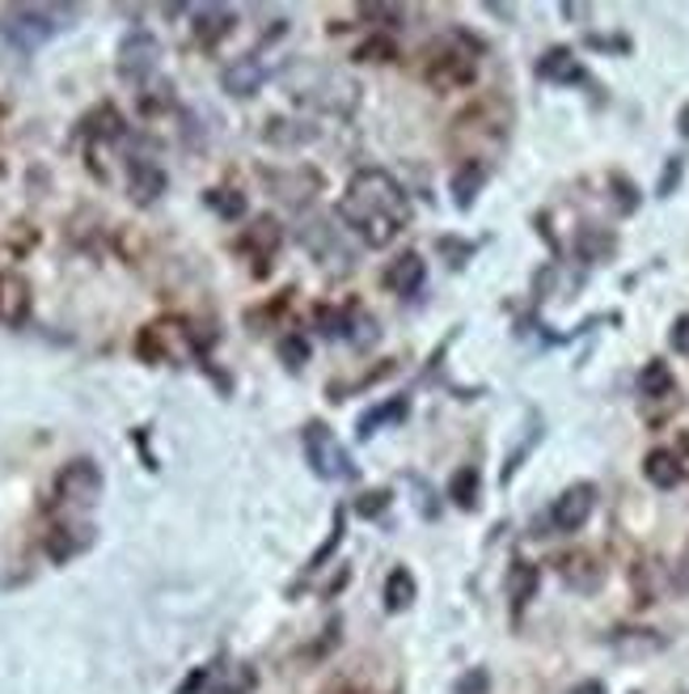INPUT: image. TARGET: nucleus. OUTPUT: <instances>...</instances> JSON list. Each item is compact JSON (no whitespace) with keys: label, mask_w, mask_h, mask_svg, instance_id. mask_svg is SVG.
<instances>
[{"label":"nucleus","mask_w":689,"mask_h":694,"mask_svg":"<svg viewBox=\"0 0 689 694\" xmlns=\"http://www.w3.org/2000/svg\"><path fill=\"white\" fill-rule=\"evenodd\" d=\"M403 415H406V403H394V407L373 411V415H364V419H359V436H373V428H377L380 419H403Z\"/></svg>","instance_id":"obj_32"},{"label":"nucleus","mask_w":689,"mask_h":694,"mask_svg":"<svg viewBox=\"0 0 689 694\" xmlns=\"http://www.w3.org/2000/svg\"><path fill=\"white\" fill-rule=\"evenodd\" d=\"M280 356H284L288 369H301V364L310 360V343H305L301 335H288L284 343H280Z\"/></svg>","instance_id":"obj_30"},{"label":"nucleus","mask_w":689,"mask_h":694,"mask_svg":"<svg viewBox=\"0 0 689 694\" xmlns=\"http://www.w3.org/2000/svg\"><path fill=\"white\" fill-rule=\"evenodd\" d=\"M449 496H452V504H461V508H478V496H482V475H478V466H461V470L452 475Z\"/></svg>","instance_id":"obj_26"},{"label":"nucleus","mask_w":689,"mask_h":694,"mask_svg":"<svg viewBox=\"0 0 689 694\" xmlns=\"http://www.w3.org/2000/svg\"><path fill=\"white\" fill-rule=\"evenodd\" d=\"M385 284L394 288L398 297H415L419 288L428 284V263H424V255H419V250L398 255L394 263L385 267Z\"/></svg>","instance_id":"obj_13"},{"label":"nucleus","mask_w":689,"mask_h":694,"mask_svg":"<svg viewBox=\"0 0 689 694\" xmlns=\"http://www.w3.org/2000/svg\"><path fill=\"white\" fill-rule=\"evenodd\" d=\"M558 572H563V580H567L571 589H580V593H588V589L601 584V568H596L593 555H584V551L567 555V559L558 563Z\"/></svg>","instance_id":"obj_19"},{"label":"nucleus","mask_w":689,"mask_h":694,"mask_svg":"<svg viewBox=\"0 0 689 694\" xmlns=\"http://www.w3.org/2000/svg\"><path fill=\"white\" fill-rule=\"evenodd\" d=\"M482 686H487V677H482V673H474V677H470V682L461 686V694H478Z\"/></svg>","instance_id":"obj_37"},{"label":"nucleus","mask_w":689,"mask_h":694,"mask_svg":"<svg viewBox=\"0 0 689 694\" xmlns=\"http://www.w3.org/2000/svg\"><path fill=\"white\" fill-rule=\"evenodd\" d=\"M643 475H647V483H656V487H677L681 483V457L668 454V449H651L647 454V462H643Z\"/></svg>","instance_id":"obj_21"},{"label":"nucleus","mask_w":689,"mask_h":694,"mask_svg":"<svg viewBox=\"0 0 689 694\" xmlns=\"http://www.w3.org/2000/svg\"><path fill=\"white\" fill-rule=\"evenodd\" d=\"M301 241L313 250V259H322V267L331 263L334 271H347V267H352V255L338 246V229H331L326 220H310V225L301 229Z\"/></svg>","instance_id":"obj_11"},{"label":"nucleus","mask_w":689,"mask_h":694,"mask_svg":"<svg viewBox=\"0 0 689 694\" xmlns=\"http://www.w3.org/2000/svg\"><path fill=\"white\" fill-rule=\"evenodd\" d=\"M356 55H394V48H389V43H364Z\"/></svg>","instance_id":"obj_36"},{"label":"nucleus","mask_w":689,"mask_h":694,"mask_svg":"<svg viewBox=\"0 0 689 694\" xmlns=\"http://www.w3.org/2000/svg\"><path fill=\"white\" fill-rule=\"evenodd\" d=\"M267 144H280V148H292V144H310L317 132H313L310 123H296V120H271L267 123Z\"/></svg>","instance_id":"obj_24"},{"label":"nucleus","mask_w":689,"mask_h":694,"mask_svg":"<svg viewBox=\"0 0 689 694\" xmlns=\"http://www.w3.org/2000/svg\"><path fill=\"white\" fill-rule=\"evenodd\" d=\"M571 694H605V686H601V682H580Z\"/></svg>","instance_id":"obj_38"},{"label":"nucleus","mask_w":689,"mask_h":694,"mask_svg":"<svg viewBox=\"0 0 689 694\" xmlns=\"http://www.w3.org/2000/svg\"><path fill=\"white\" fill-rule=\"evenodd\" d=\"M326 694H356V686H352V682H334Z\"/></svg>","instance_id":"obj_39"},{"label":"nucleus","mask_w":689,"mask_h":694,"mask_svg":"<svg viewBox=\"0 0 689 694\" xmlns=\"http://www.w3.org/2000/svg\"><path fill=\"white\" fill-rule=\"evenodd\" d=\"M681 132H686V136H689V106H686V111H681Z\"/></svg>","instance_id":"obj_40"},{"label":"nucleus","mask_w":689,"mask_h":694,"mask_svg":"<svg viewBox=\"0 0 689 694\" xmlns=\"http://www.w3.org/2000/svg\"><path fill=\"white\" fill-rule=\"evenodd\" d=\"M161 60V43L153 30H127L119 43V76L127 81H148Z\"/></svg>","instance_id":"obj_7"},{"label":"nucleus","mask_w":689,"mask_h":694,"mask_svg":"<svg viewBox=\"0 0 689 694\" xmlns=\"http://www.w3.org/2000/svg\"><path fill=\"white\" fill-rule=\"evenodd\" d=\"M30 318V284L18 271H0V322L4 327H22Z\"/></svg>","instance_id":"obj_15"},{"label":"nucleus","mask_w":689,"mask_h":694,"mask_svg":"<svg viewBox=\"0 0 689 694\" xmlns=\"http://www.w3.org/2000/svg\"><path fill=\"white\" fill-rule=\"evenodd\" d=\"M280 241H284V229H280V220L275 216H259L246 234H241V250L250 255V259H259L267 267V259L280 250Z\"/></svg>","instance_id":"obj_17"},{"label":"nucleus","mask_w":689,"mask_h":694,"mask_svg":"<svg viewBox=\"0 0 689 694\" xmlns=\"http://www.w3.org/2000/svg\"><path fill=\"white\" fill-rule=\"evenodd\" d=\"M482 187H487V166L482 162H461V169L452 174V199H457V208H470Z\"/></svg>","instance_id":"obj_20"},{"label":"nucleus","mask_w":689,"mask_h":694,"mask_svg":"<svg viewBox=\"0 0 689 694\" xmlns=\"http://www.w3.org/2000/svg\"><path fill=\"white\" fill-rule=\"evenodd\" d=\"M76 18H81L76 4H13L0 18V34L18 51H34L43 48L55 30H64Z\"/></svg>","instance_id":"obj_3"},{"label":"nucleus","mask_w":689,"mask_h":694,"mask_svg":"<svg viewBox=\"0 0 689 694\" xmlns=\"http://www.w3.org/2000/svg\"><path fill=\"white\" fill-rule=\"evenodd\" d=\"M537 76L542 81H580L584 76V69H580V60H575V51H567V48H550L542 60H537Z\"/></svg>","instance_id":"obj_18"},{"label":"nucleus","mask_w":689,"mask_h":694,"mask_svg":"<svg viewBox=\"0 0 689 694\" xmlns=\"http://www.w3.org/2000/svg\"><path fill=\"white\" fill-rule=\"evenodd\" d=\"M385 504H389V491H368V496H359L356 500V512L359 517H380Z\"/></svg>","instance_id":"obj_34"},{"label":"nucleus","mask_w":689,"mask_h":694,"mask_svg":"<svg viewBox=\"0 0 689 694\" xmlns=\"http://www.w3.org/2000/svg\"><path fill=\"white\" fill-rule=\"evenodd\" d=\"M94 547V526H81V521H60V526H51L48 542H43V551H48L51 563H69L76 559L81 551H90Z\"/></svg>","instance_id":"obj_10"},{"label":"nucleus","mask_w":689,"mask_h":694,"mask_svg":"<svg viewBox=\"0 0 689 694\" xmlns=\"http://www.w3.org/2000/svg\"><path fill=\"white\" fill-rule=\"evenodd\" d=\"M474 72H478L474 51H461V39H452V43H445V48L431 55L424 76H428L436 90H461V85L474 81Z\"/></svg>","instance_id":"obj_6"},{"label":"nucleus","mask_w":689,"mask_h":694,"mask_svg":"<svg viewBox=\"0 0 689 694\" xmlns=\"http://www.w3.org/2000/svg\"><path fill=\"white\" fill-rule=\"evenodd\" d=\"M668 343H672V352H677V356H689V313H681V318L672 322Z\"/></svg>","instance_id":"obj_33"},{"label":"nucleus","mask_w":689,"mask_h":694,"mask_svg":"<svg viewBox=\"0 0 689 694\" xmlns=\"http://www.w3.org/2000/svg\"><path fill=\"white\" fill-rule=\"evenodd\" d=\"M338 542H343V508H334V529H331V542H326V547H322V551L313 555V559H310V568H305V572H317V568H322V563H326V559H331V555H334V547H338Z\"/></svg>","instance_id":"obj_31"},{"label":"nucleus","mask_w":689,"mask_h":694,"mask_svg":"<svg viewBox=\"0 0 689 694\" xmlns=\"http://www.w3.org/2000/svg\"><path fill=\"white\" fill-rule=\"evenodd\" d=\"M681 169H686V162H681V157H672V162H668L665 178H660V195H672V187L681 183Z\"/></svg>","instance_id":"obj_35"},{"label":"nucleus","mask_w":689,"mask_h":694,"mask_svg":"<svg viewBox=\"0 0 689 694\" xmlns=\"http://www.w3.org/2000/svg\"><path fill=\"white\" fill-rule=\"evenodd\" d=\"M262 81H267V69H262L259 55H238V60H229L225 72H220L225 94L233 97H254L262 90Z\"/></svg>","instance_id":"obj_12"},{"label":"nucleus","mask_w":689,"mask_h":694,"mask_svg":"<svg viewBox=\"0 0 689 694\" xmlns=\"http://www.w3.org/2000/svg\"><path fill=\"white\" fill-rule=\"evenodd\" d=\"M123 132H127V123L115 106H97L94 115L85 120V136L90 141H123Z\"/></svg>","instance_id":"obj_23"},{"label":"nucleus","mask_w":689,"mask_h":694,"mask_svg":"<svg viewBox=\"0 0 689 694\" xmlns=\"http://www.w3.org/2000/svg\"><path fill=\"white\" fill-rule=\"evenodd\" d=\"M267 187L271 195H280L284 204H310L313 195L322 191V178L313 174V169H292V174H267Z\"/></svg>","instance_id":"obj_16"},{"label":"nucleus","mask_w":689,"mask_h":694,"mask_svg":"<svg viewBox=\"0 0 689 694\" xmlns=\"http://www.w3.org/2000/svg\"><path fill=\"white\" fill-rule=\"evenodd\" d=\"M280 76H284L288 97H296L317 115H352L359 106V81L352 72L317 64V60H296Z\"/></svg>","instance_id":"obj_2"},{"label":"nucleus","mask_w":689,"mask_h":694,"mask_svg":"<svg viewBox=\"0 0 689 694\" xmlns=\"http://www.w3.org/2000/svg\"><path fill=\"white\" fill-rule=\"evenodd\" d=\"M238 22V13L229 9V4H199V9H190V30H195V39L203 43V48H212L220 43L229 30Z\"/></svg>","instance_id":"obj_14"},{"label":"nucleus","mask_w":689,"mask_h":694,"mask_svg":"<svg viewBox=\"0 0 689 694\" xmlns=\"http://www.w3.org/2000/svg\"><path fill=\"white\" fill-rule=\"evenodd\" d=\"M593 508H596L593 483H571L567 491L554 500V508H550V526L558 529V534H575V529H584V521L593 517Z\"/></svg>","instance_id":"obj_8"},{"label":"nucleus","mask_w":689,"mask_h":694,"mask_svg":"<svg viewBox=\"0 0 689 694\" xmlns=\"http://www.w3.org/2000/svg\"><path fill=\"white\" fill-rule=\"evenodd\" d=\"M102 470H97L94 457H72L69 466L55 475V504H69V508H90L102 500Z\"/></svg>","instance_id":"obj_5"},{"label":"nucleus","mask_w":689,"mask_h":694,"mask_svg":"<svg viewBox=\"0 0 689 694\" xmlns=\"http://www.w3.org/2000/svg\"><path fill=\"white\" fill-rule=\"evenodd\" d=\"M305 457H310L313 475L317 479H356V466H352V454L338 445V436H334L326 424H305Z\"/></svg>","instance_id":"obj_4"},{"label":"nucleus","mask_w":689,"mask_h":694,"mask_svg":"<svg viewBox=\"0 0 689 694\" xmlns=\"http://www.w3.org/2000/svg\"><path fill=\"white\" fill-rule=\"evenodd\" d=\"M208 204H212L220 216H229V220H238L246 213V199L238 191H208Z\"/></svg>","instance_id":"obj_29"},{"label":"nucleus","mask_w":689,"mask_h":694,"mask_svg":"<svg viewBox=\"0 0 689 694\" xmlns=\"http://www.w3.org/2000/svg\"><path fill=\"white\" fill-rule=\"evenodd\" d=\"M575 250H580V259H584V263H605V259L618 250V238H614V234H605V229L584 225V229H580V238H575Z\"/></svg>","instance_id":"obj_22"},{"label":"nucleus","mask_w":689,"mask_h":694,"mask_svg":"<svg viewBox=\"0 0 689 694\" xmlns=\"http://www.w3.org/2000/svg\"><path fill=\"white\" fill-rule=\"evenodd\" d=\"M639 394L643 398H665V394H672V373H668L665 360H647V364H643Z\"/></svg>","instance_id":"obj_25"},{"label":"nucleus","mask_w":689,"mask_h":694,"mask_svg":"<svg viewBox=\"0 0 689 694\" xmlns=\"http://www.w3.org/2000/svg\"><path fill=\"white\" fill-rule=\"evenodd\" d=\"M415 593H419V589H415V576L406 572V568H394L389 580H385V605H389V610H406V605L415 601Z\"/></svg>","instance_id":"obj_28"},{"label":"nucleus","mask_w":689,"mask_h":694,"mask_svg":"<svg viewBox=\"0 0 689 694\" xmlns=\"http://www.w3.org/2000/svg\"><path fill=\"white\" fill-rule=\"evenodd\" d=\"M533 589H537V568L533 563H512V572H508V601L521 610L524 601L533 598Z\"/></svg>","instance_id":"obj_27"},{"label":"nucleus","mask_w":689,"mask_h":694,"mask_svg":"<svg viewBox=\"0 0 689 694\" xmlns=\"http://www.w3.org/2000/svg\"><path fill=\"white\" fill-rule=\"evenodd\" d=\"M338 216L347 220V229H352L364 246L380 250V246H389V241L410 225L415 208H410L406 191L385 169H359L356 178L347 183V195H343V204H338Z\"/></svg>","instance_id":"obj_1"},{"label":"nucleus","mask_w":689,"mask_h":694,"mask_svg":"<svg viewBox=\"0 0 689 694\" xmlns=\"http://www.w3.org/2000/svg\"><path fill=\"white\" fill-rule=\"evenodd\" d=\"M166 169L157 166V162H148V157H132L127 162V195H132V204H157L161 195H166Z\"/></svg>","instance_id":"obj_9"}]
</instances>
